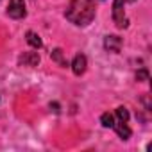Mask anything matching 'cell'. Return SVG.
<instances>
[{
    "instance_id": "1",
    "label": "cell",
    "mask_w": 152,
    "mask_h": 152,
    "mask_svg": "<svg viewBox=\"0 0 152 152\" xmlns=\"http://www.w3.org/2000/svg\"><path fill=\"white\" fill-rule=\"evenodd\" d=\"M64 16L77 27H86L95 18V0H70Z\"/></svg>"
},
{
    "instance_id": "2",
    "label": "cell",
    "mask_w": 152,
    "mask_h": 152,
    "mask_svg": "<svg viewBox=\"0 0 152 152\" xmlns=\"http://www.w3.org/2000/svg\"><path fill=\"white\" fill-rule=\"evenodd\" d=\"M127 122H129V111H127V107H124V106L116 107L113 129L116 131V134H118L122 140H129L131 134H132V132H131V127L127 125Z\"/></svg>"
},
{
    "instance_id": "3",
    "label": "cell",
    "mask_w": 152,
    "mask_h": 152,
    "mask_svg": "<svg viewBox=\"0 0 152 152\" xmlns=\"http://www.w3.org/2000/svg\"><path fill=\"white\" fill-rule=\"evenodd\" d=\"M124 6H125V0H115L113 2V22L118 29H125L129 25V18L125 16Z\"/></svg>"
},
{
    "instance_id": "4",
    "label": "cell",
    "mask_w": 152,
    "mask_h": 152,
    "mask_svg": "<svg viewBox=\"0 0 152 152\" xmlns=\"http://www.w3.org/2000/svg\"><path fill=\"white\" fill-rule=\"evenodd\" d=\"M27 15V9H25V2L23 0H11L9 6H7V16L15 18V20H20Z\"/></svg>"
},
{
    "instance_id": "5",
    "label": "cell",
    "mask_w": 152,
    "mask_h": 152,
    "mask_svg": "<svg viewBox=\"0 0 152 152\" xmlns=\"http://www.w3.org/2000/svg\"><path fill=\"white\" fill-rule=\"evenodd\" d=\"M122 45H124V41L120 36H106V39H104V48L113 54H118L122 50Z\"/></svg>"
},
{
    "instance_id": "6",
    "label": "cell",
    "mask_w": 152,
    "mask_h": 152,
    "mask_svg": "<svg viewBox=\"0 0 152 152\" xmlns=\"http://www.w3.org/2000/svg\"><path fill=\"white\" fill-rule=\"evenodd\" d=\"M86 64H88L86 56H84V54H77V56L73 57V61H72V70H73V73H75V75H83V73L86 72Z\"/></svg>"
},
{
    "instance_id": "7",
    "label": "cell",
    "mask_w": 152,
    "mask_h": 152,
    "mask_svg": "<svg viewBox=\"0 0 152 152\" xmlns=\"http://www.w3.org/2000/svg\"><path fill=\"white\" fill-rule=\"evenodd\" d=\"M20 63L25 64V66H38L39 56H38V52H25V54L20 57Z\"/></svg>"
},
{
    "instance_id": "8",
    "label": "cell",
    "mask_w": 152,
    "mask_h": 152,
    "mask_svg": "<svg viewBox=\"0 0 152 152\" xmlns=\"http://www.w3.org/2000/svg\"><path fill=\"white\" fill-rule=\"evenodd\" d=\"M25 36H27V43H29L32 48H41V47H43V43H41V39H39V36H38L36 32L29 31Z\"/></svg>"
},
{
    "instance_id": "9",
    "label": "cell",
    "mask_w": 152,
    "mask_h": 152,
    "mask_svg": "<svg viewBox=\"0 0 152 152\" xmlns=\"http://www.w3.org/2000/svg\"><path fill=\"white\" fill-rule=\"evenodd\" d=\"M100 124H102L104 127H107V129H113V125H115V115L104 113V115L100 116Z\"/></svg>"
},
{
    "instance_id": "10",
    "label": "cell",
    "mask_w": 152,
    "mask_h": 152,
    "mask_svg": "<svg viewBox=\"0 0 152 152\" xmlns=\"http://www.w3.org/2000/svg\"><path fill=\"white\" fill-rule=\"evenodd\" d=\"M50 56H52V59H54L56 63H59L61 66H68V61L63 57V50H61V48H56V50H54Z\"/></svg>"
},
{
    "instance_id": "11",
    "label": "cell",
    "mask_w": 152,
    "mask_h": 152,
    "mask_svg": "<svg viewBox=\"0 0 152 152\" xmlns=\"http://www.w3.org/2000/svg\"><path fill=\"white\" fill-rule=\"evenodd\" d=\"M136 81H148V70L147 68H140L136 72Z\"/></svg>"
},
{
    "instance_id": "12",
    "label": "cell",
    "mask_w": 152,
    "mask_h": 152,
    "mask_svg": "<svg viewBox=\"0 0 152 152\" xmlns=\"http://www.w3.org/2000/svg\"><path fill=\"white\" fill-rule=\"evenodd\" d=\"M125 2H136V0H125Z\"/></svg>"
}]
</instances>
